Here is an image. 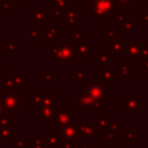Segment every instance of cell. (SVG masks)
Segmentation results:
<instances>
[{
  "label": "cell",
  "mask_w": 148,
  "mask_h": 148,
  "mask_svg": "<svg viewBox=\"0 0 148 148\" xmlns=\"http://www.w3.org/2000/svg\"><path fill=\"white\" fill-rule=\"evenodd\" d=\"M56 134L58 136H60L62 140L71 141V142L77 145V140L80 139V134H79V130H77V121L67 124V125H62V126L56 125Z\"/></svg>",
  "instance_id": "6"
},
{
  "label": "cell",
  "mask_w": 148,
  "mask_h": 148,
  "mask_svg": "<svg viewBox=\"0 0 148 148\" xmlns=\"http://www.w3.org/2000/svg\"><path fill=\"white\" fill-rule=\"evenodd\" d=\"M103 138L108 140L109 145L113 143V140L119 138V124L116 121H110V125L106 132L103 134Z\"/></svg>",
  "instance_id": "16"
},
{
  "label": "cell",
  "mask_w": 148,
  "mask_h": 148,
  "mask_svg": "<svg viewBox=\"0 0 148 148\" xmlns=\"http://www.w3.org/2000/svg\"><path fill=\"white\" fill-rule=\"evenodd\" d=\"M135 74V71L133 68H131L128 66L127 62H124L123 65H119V68H118V74L114 75V80H120V81H127L130 80V76L134 75Z\"/></svg>",
  "instance_id": "15"
},
{
  "label": "cell",
  "mask_w": 148,
  "mask_h": 148,
  "mask_svg": "<svg viewBox=\"0 0 148 148\" xmlns=\"http://www.w3.org/2000/svg\"><path fill=\"white\" fill-rule=\"evenodd\" d=\"M39 79H40L42 81H44L46 86H50L52 81H56V80H57V76H56L54 74H52L50 69H46V71H45V74L40 75Z\"/></svg>",
  "instance_id": "29"
},
{
  "label": "cell",
  "mask_w": 148,
  "mask_h": 148,
  "mask_svg": "<svg viewBox=\"0 0 148 148\" xmlns=\"http://www.w3.org/2000/svg\"><path fill=\"white\" fill-rule=\"evenodd\" d=\"M118 105L124 109V112L128 113L130 117L133 118L146 105V102L142 101L140 96H125L124 99L118 103Z\"/></svg>",
  "instance_id": "5"
},
{
  "label": "cell",
  "mask_w": 148,
  "mask_h": 148,
  "mask_svg": "<svg viewBox=\"0 0 148 148\" xmlns=\"http://www.w3.org/2000/svg\"><path fill=\"white\" fill-rule=\"evenodd\" d=\"M45 34H46V42L50 43V44H52V43L56 42V39H58L60 37V29L57 28V27H54V25H52L51 28H47L46 29V32Z\"/></svg>",
  "instance_id": "22"
},
{
  "label": "cell",
  "mask_w": 148,
  "mask_h": 148,
  "mask_svg": "<svg viewBox=\"0 0 148 148\" xmlns=\"http://www.w3.org/2000/svg\"><path fill=\"white\" fill-rule=\"evenodd\" d=\"M119 31H123V32H134V20L133 18H127V20L120 22Z\"/></svg>",
  "instance_id": "27"
},
{
  "label": "cell",
  "mask_w": 148,
  "mask_h": 148,
  "mask_svg": "<svg viewBox=\"0 0 148 148\" xmlns=\"http://www.w3.org/2000/svg\"><path fill=\"white\" fill-rule=\"evenodd\" d=\"M2 82H3V90H6V91H15V83H14L13 75H3Z\"/></svg>",
  "instance_id": "28"
},
{
  "label": "cell",
  "mask_w": 148,
  "mask_h": 148,
  "mask_svg": "<svg viewBox=\"0 0 148 148\" xmlns=\"http://www.w3.org/2000/svg\"><path fill=\"white\" fill-rule=\"evenodd\" d=\"M0 103L8 111H17L24 106V97L18 91H0Z\"/></svg>",
  "instance_id": "4"
},
{
  "label": "cell",
  "mask_w": 148,
  "mask_h": 148,
  "mask_svg": "<svg viewBox=\"0 0 148 148\" xmlns=\"http://www.w3.org/2000/svg\"><path fill=\"white\" fill-rule=\"evenodd\" d=\"M44 142H45L46 148H60L61 143H62V139L60 136H58L57 134L46 132L45 136H44Z\"/></svg>",
  "instance_id": "18"
},
{
  "label": "cell",
  "mask_w": 148,
  "mask_h": 148,
  "mask_svg": "<svg viewBox=\"0 0 148 148\" xmlns=\"http://www.w3.org/2000/svg\"><path fill=\"white\" fill-rule=\"evenodd\" d=\"M73 106H56L54 112H56V125L62 126L72 123H76L77 118L72 114Z\"/></svg>",
  "instance_id": "7"
},
{
  "label": "cell",
  "mask_w": 148,
  "mask_h": 148,
  "mask_svg": "<svg viewBox=\"0 0 148 148\" xmlns=\"http://www.w3.org/2000/svg\"><path fill=\"white\" fill-rule=\"evenodd\" d=\"M71 105L77 112H102L104 110L102 102L92 98L82 89H79L74 96L71 97Z\"/></svg>",
  "instance_id": "1"
},
{
  "label": "cell",
  "mask_w": 148,
  "mask_h": 148,
  "mask_svg": "<svg viewBox=\"0 0 148 148\" xmlns=\"http://www.w3.org/2000/svg\"><path fill=\"white\" fill-rule=\"evenodd\" d=\"M91 121L94 123V125L96 126V128L98 130V132L102 133V135L106 132V130H108V127L110 125L109 117H97V116H95V117H92V120Z\"/></svg>",
  "instance_id": "21"
},
{
  "label": "cell",
  "mask_w": 148,
  "mask_h": 148,
  "mask_svg": "<svg viewBox=\"0 0 148 148\" xmlns=\"http://www.w3.org/2000/svg\"><path fill=\"white\" fill-rule=\"evenodd\" d=\"M3 52L5 53H18V46H17V44L9 40V44L5 46Z\"/></svg>",
  "instance_id": "30"
},
{
  "label": "cell",
  "mask_w": 148,
  "mask_h": 148,
  "mask_svg": "<svg viewBox=\"0 0 148 148\" xmlns=\"http://www.w3.org/2000/svg\"><path fill=\"white\" fill-rule=\"evenodd\" d=\"M88 71L87 69H72L71 71V79L75 81L76 86H82L87 81Z\"/></svg>",
  "instance_id": "20"
},
{
  "label": "cell",
  "mask_w": 148,
  "mask_h": 148,
  "mask_svg": "<svg viewBox=\"0 0 148 148\" xmlns=\"http://www.w3.org/2000/svg\"><path fill=\"white\" fill-rule=\"evenodd\" d=\"M8 112L9 111L6 109V106L0 103V116H6V114H8Z\"/></svg>",
  "instance_id": "38"
},
{
  "label": "cell",
  "mask_w": 148,
  "mask_h": 148,
  "mask_svg": "<svg viewBox=\"0 0 148 148\" xmlns=\"http://www.w3.org/2000/svg\"><path fill=\"white\" fill-rule=\"evenodd\" d=\"M13 79H14V83H15V91H23L24 90V76L22 74H20V72L16 69L14 71V73L12 74Z\"/></svg>",
  "instance_id": "23"
},
{
  "label": "cell",
  "mask_w": 148,
  "mask_h": 148,
  "mask_svg": "<svg viewBox=\"0 0 148 148\" xmlns=\"http://www.w3.org/2000/svg\"><path fill=\"white\" fill-rule=\"evenodd\" d=\"M114 72L109 68V66H104L101 69L97 71V79L99 82L106 84L108 87H111L114 84Z\"/></svg>",
  "instance_id": "12"
},
{
  "label": "cell",
  "mask_w": 148,
  "mask_h": 148,
  "mask_svg": "<svg viewBox=\"0 0 148 148\" xmlns=\"http://www.w3.org/2000/svg\"><path fill=\"white\" fill-rule=\"evenodd\" d=\"M27 148H46L44 138H28Z\"/></svg>",
  "instance_id": "26"
},
{
  "label": "cell",
  "mask_w": 148,
  "mask_h": 148,
  "mask_svg": "<svg viewBox=\"0 0 148 148\" xmlns=\"http://www.w3.org/2000/svg\"><path fill=\"white\" fill-rule=\"evenodd\" d=\"M57 103V92L54 90H42V99L38 106L56 108Z\"/></svg>",
  "instance_id": "14"
},
{
  "label": "cell",
  "mask_w": 148,
  "mask_h": 148,
  "mask_svg": "<svg viewBox=\"0 0 148 148\" xmlns=\"http://www.w3.org/2000/svg\"><path fill=\"white\" fill-rule=\"evenodd\" d=\"M98 56H97V62L98 65H102V67L104 66H110L113 64L114 61V53L110 50V49H99L97 51Z\"/></svg>",
  "instance_id": "13"
},
{
  "label": "cell",
  "mask_w": 148,
  "mask_h": 148,
  "mask_svg": "<svg viewBox=\"0 0 148 148\" xmlns=\"http://www.w3.org/2000/svg\"><path fill=\"white\" fill-rule=\"evenodd\" d=\"M14 138V125L0 126V145L7 143Z\"/></svg>",
  "instance_id": "19"
},
{
  "label": "cell",
  "mask_w": 148,
  "mask_h": 148,
  "mask_svg": "<svg viewBox=\"0 0 148 148\" xmlns=\"http://www.w3.org/2000/svg\"><path fill=\"white\" fill-rule=\"evenodd\" d=\"M140 69L148 75V59H140Z\"/></svg>",
  "instance_id": "35"
},
{
  "label": "cell",
  "mask_w": 148,
  "mask_h": 148,
  "mask_svg": "<svg viewBox=\"0 0 148 148\" xmlns=\"http://www.w3.org/2000/svg\"><path fill=\"white\" fill-rule=\"evenodd\" d=\"M42 99V90H31L29 92V105L31 108H36L40 104Z\"/></svg>",
  "instance_id": "24"
},
{
  "label": "cell",
  "mask_w": 148,
  "mask_h": 148,
  "mask_svg": "<svg viewBox=\"0 0 148 148\" xmlns=\"http://www.w3.org/2000/svg\"><path fill=\"white\" fill-rule=\"evenodd\" d=\"M72 45L74 46L75 50V57L80 60L87 59L88 56L91 54L94 51V46L90 43H88V40L83 37L76 40H72Z\"/></svg>",
  "instance_id": "8"
},
{
  "label": "cell",
  "mask_w": 148,
  "mask_h": 148,
  "mask_svg": "<svg viewBox=\"0 0 148 148\" xmlns=\"http://www.w3.org/2000/svg\"><path fill=\"white\" fill-rule=\"evenodd\" d=\"M30 43H39V31L31 29L30 31Z\"/></svg>",
  "instance_id": "34"
},
{
  "label": "cell",
  "mask_w": 148,
  "mask_h": 148,
  "mask_svg": "<svg viewBox=\"0 0 148 148\" xmlns=\"http://www.w3.org/2000/svg\"><path fill=\"white\" fill-rule=\"evenodd\" d=\"M125 46H126V43H125V39H124V38L116 37V38L109 39V49H110L114 54H120V53L124 54Z\"/></svg>",
  "instance_id": "17"
},
{
  "label": "cell",
  "mask_w": 148,
  "mask_h": 148,
  "mask_svg": "<svg viewBox=\"0 0 148 148\" xmlns=\"http://www.w3.org/2000/svg\"><path fill=\"white\" fill-rule=\"evenodd\" d=\"M140 59H148V44L141 43L140 46Z\"/></svg>",
  "instance_id": "33"
},
{
  "label": "cell",
  "mask_w": 148,
  "mask_h": 148,
  "mask_svg": "<svg viewBox=\"0 0 148 148\" xmlns=\"http://www.w3.org/2000/svg\"><path fill=\"white\" fill-rule=\"evenodd\" d=\"M108 148H125V143L124 142H113L111 145H109Z\"/></svg>",
  "instance_id": "37"
},
{
  "label": "cell",
  "mask_w": 148,
  "mask_h": 148,
  "mask_svg": "<svg viewBox=\"0 0 148 148\" xmlns=\"http://www.w3.org/2000/svg\"><path fill=\"white\" fill-rule=\"evenodd\" d=\"M77 130H79L80 138L89 136V138L97 139L98 135H99V132H98V130L96 128V126L94 125L92 121H90V123H80V121H77Z\"/></svg>",
  "instance_id": "11"
},
{
  "label": "cell",
  "mask_w": 148,
  "mask_h": 148,
  "mask_svg": "<svg viewBox=\"0 0 148 148\" xmlns=\"http://www.w3.org/2000/svg\"><path fill=\"white\" fill-rule=\"evenodd\" d=\"M77 148H94V145L91 142H82L81 146Z\"/></svg>",
  "instance_id": "39"
},
{
  "label": "cell",
  "mask_w": 148,
  "mask_h": 148,
  "mask_svg": "<svg viewBox=\"0 0 148 148\" xmlns=\"http://www.w3.org/2000/svg\"><path fill=\"white\" fill-rule=\"evenodd\" d=\"M124 143L133 145L135 143V128L134 127H125L124 128Z\"/></svg>",
  "instance_id": "25"
},
{
  "label": "cell",
  "mask_w": 148,
  "mask_h": 148,
  "mask_svg": "<svg viewBox=\"0 0 148 148\" xmlns=\"http://www.w3.org/2000/svg\"><path fill=\"white\" fill-rule=\"evenodd\" d=\"M140 46H141V40L139 38L130 39V43L126 44L124 51L125 62L128 64L130 59H140Z\"/></svg>",
  "instance_id": "9"
},
{
  "label": "cell",
  "mask_w": 148,
  "mask_h": 148,
  "mask_svg": "<svg viewBox=\"0 0 148 148\" xmlns=\"http://www.w3.org/2000/svg\"><path fill=\"white\" fill-rule=\"evenodd\" d=\"M60 148H77V145L76 143H73L71 141L62 140V143H61V147Z\"/></svg>",
  "instance_id": "36"
},
{
  "label": "cell",
  "mask_w": 148,
  "mask_h": 148,
  "mask_svg": "<svg viewBox=\"0 0 148 148\" xmlns=\"http://www.w3.org/2000/svg\"><path fill=\"white\" fill-rule=\"evenodd\" d=\"M118 34H119V29L110 30V29L105 28V29H104V32H103V36H104L105 38L111 39V38H116V37H118Z\"/></svg>",
  "instance_id": "31"
},
{
  "label": "cell",
  "mask_w": 148,
  "mask_h": 148,
  "mask_svg": "<svg viewBox=\"0 0 148 148\" xmlns=\"http://www.w3.org/2000/svg\"><path fill=\"white\" fill-rule=\"evenodd\" d=\"M2 74V60H0V75Z\"/></svg>",
  "instance_id": "40"
},
{
  "label": "cell",
  "mask_w": 148,
  "mask_h": 148,
  "mask_svg": "<svg viewBox=\"0 0 148 148\" xmlns=\"http://www.w3.org/2000/svg\"><path fill=\"white\" fill-rule=\"evenodd\" d=\"M108 88L109 87L106 84H104L99 81H92V80H87L82 84V90L99 102H108L109 101Z\"/></svg>",
  "instance_id": "3"
},
{
  "label": "cell",
  "mask_w": 148,
  "mask_h": 148,
  "mask_svg": "<svg viewBox=\"0 0 148 148\" xmlns=\"http://www.w3.org/2000/svg\"><path fill=\"white\" fill-rule=\"evenodd\" d=\"M75 57V50L72 44H51V59L56 60L58 65L62 62H72Z\"/></svg>",
  "instance_id": "2"
},
{
  "label": "cell",
  "mask_w": 148,
  "mask_h": 148,
  "mask_svg": "<svg viewBox=\"0 0 148 148\" xmlns=\"http://www.w3.org/2000/svg\"><path fill=\"white\" fill-rule=\"evenodd\" d=\"M15 148H27V139L23 138H13Z\"/></svg>",
  "instance_id": "32"
},
{
  "label": "cell",
  "mask_w": 148,
  "mask_h": 148,
  "mask_svg": "<svg viewBox=\"0 0 148 148\" xmlns=\"http://www.w3.org/2000/svg\"><path fill=\"white\" fill-rule=\"evenodd\" d=\"M35 116L42 123H54L56 121V112L54 108L47 106H36L35 108Z\"/></svg>",
  "instance_id": "10"
},
{
  "label": "cell",
  "mask_w": 148,
  "mask_h": 148,
  "mask_svg": "<svg viewBox=\"0 0 148 148\" xmlns=\"http://www.w3.org/2000/svg\"><path fill=\"white\" fill-rule=\"evenodd\" d=\"M1 45H2V38H1V36H0V47H1Z\"/></svg>",
  "instance_id": "41"
}]
</instances>
